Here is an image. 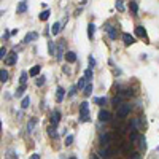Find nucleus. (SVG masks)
<instances>
[{"instance_id":"44","label":"nucleus","mask_w":159,"mask_h":159,"mask_svg":"<svg viewBox=\"0 0 159 159\" xmlns=\"http://www.w3.org/2000/svg\"><path fill=\"white\" fill-rule=\"evenodd\" d=\"M92 159H99V157H97V156H92Z\"/></svg>"},{"instance_id":"9","label":"nucleus","mask_w":159,"mask_h":159,"mask_svg":"<svg viewBox=\"0 0 159 159\" xmlns=\"http://www.w3.org/2000/svg\"><path fill=\"white\" fill-rule=\"evenodd\" d=\"M59 121H61V113L59 111H53V115H51V124H53V126H58Z\"/></svg>"},{"instance_id":"28","label":"nucleus","mask_w":159,"mask_h":159,"mask_svg":"<svg viewBox=\"0 0 159 159\" xmlns=\"http://www.w3.org/2000/svg\"><path fill=\"white\" fill-rule=\"evenodd\" d=\"M84 78H86V81H89L91 83V80H92V70H86V72H84Z\"/></svg>"},{"instance_id":"24","label":"nucleus","mask_w":159,"mask_h":159,"mask_svg":"<svg viewBox=\"0 0 159 159\" xmlns=\"http://www.w3.org/2000/svg\"><path fill=\"white\" fill-rule=\"evenodd\" d=\"M84 94H86V95L92 94V83H88L86 86H84Z\"/></svg>"},{"instance_id":"7","label":"nucleus","mask_w":159,"mask_h":159,"mask_svg":"<svg viewBox=\"0 0 159 159\" xmlns=\"http://www.w3.org/2000/svg\"><path fill=\"white\" fill-rule=\"evenodd\" d=\"M110 140H111V135L110 134H102L100 135V143L104 146H108L110 145Z\"/></svg>"},{"instance_id":"19","label":"nucleus","mask_w":159,"mask_h":159,"mask_svg":"<svg viewBox=\"0 0 159 159\" xmlns=\"http://www.w3.org/2000/svg\"><path fill=\"white\" fill-rule=\"evenodd\" d=\"M94 32H95V26H94V24H89V26H88V37H89V40H92Z\"/></svg>"},{"instance_id":"38","label":"nucleus","mask_w":159,"mask_h":159,"mask_svg":"<svg viewBox=\"0 0 159 159\" xmlns=\"http://www.w3.org/2000/svg\"><path fill=\"white\" fill-rule=\"evenodd\" d=\"M139 140V135L137 134H132V135H130V142H137Z\"/></svg>"},{"instance_id":"39","label":"nucleus","mask_w":159,"mask_h":159,"mask_svg":"<svg viewBox=\"0 0 159 159\" xmlns=\"http://www.w3.org/2000/svg\"><path fill=\"white\" fill-rule=\"evenodd\" d=\"M132 124H134L135 127H140V123H139V119H137V118H135L134 121H132Z\"/></svg>"},{"instance_id":"20","label":"nucleus","mask_w":159,"mask_h":159,"mask_svg":"<svg viewBox=\"0 0 159 159\" xmlns=\"http://www.w3.org/2000/svg\"><path fill=\"white\" fill-rule=\"evenodd\" d=\"M38 18H40V21H48V18H49V10H45V11H42Z\"/></svg>"},{"instance_id":"27","label":"nucleus","mask_w":159,"mask_h":159,"mask_svg":"<svg viewBox=\"0 0 159 159\" xmlns=\"http://www.w3.org/2000/svg\"><path fill=\"white\" fill-rule=\"evenodd\" d=\"M105 102H107L105 97H95L94 99V104H97V105H105Z\"/></svg>"},{"instance_id":"42","label":"nucleus","mask_w":159,"mask_h":159,"mask_svg":"<svg viewBox=\"0 0 159 159\" xmlns=\"http://www.w3.org/2000/svg\"><path fill=\"white\" fill-rule=\"evenodd\" d=\"M75 92H76V88H72L70 89V95H75Z\"/></svg>"},{"instance_id":"40","label":"nucleus","mask_w":159,"mask_h":159,"mask_svg":"<svg viewBox=\"0 0 159 159\" xmlns=\"http://www.w3.org/2000/svg\"><path fill=\"white\" fill-rule=\"evenodd\" d=\"M29 159H40V154H37V153H33V154H32Z\"/></svg>"},{"instance_id":"31","label":"nucleus","mask_w":159,"mask_h":159,"mask_svg":"<svg viewBox=\"0 0 159 159\" xmlns=\"http://www.w3.org/2000/svg\"><path fill=\"white\" fill-rule=\"evenodd\" d=\"M72 143H73V135H67V137H65V145L70 146Z\"/></svg>"},{"instance_id":"22","label":"nucleus","mask_w":159,"mask_h":159,"mask_svg":"<svg viewBox=\"0 0 159 159\" xmlns=\"http://www.w3.org/2000/svg\"><path fill=\"white\" fill-rule=\"evenodd\" d=\"M35 124H37V119H30V123L27 124V132H33V127H35Z\"/></svg>"},{"instance_id":"21","label":"nucleus","mask_w":159,"mask_h":159,"mask_svg":"<svg viewBox=\"0 0 159 159\" xmlns=\"http://www.w3.org/2000/svg\"><path fill=\"white\" fill-rule=\"evenodd\" d=\"M137 142H139V145H140V148H142V150H145V148H146V139L143 137V135H140Z\"/></svg>"},{"instance_id":"37","label":"nucleus","mask_w":159,"mask_h":159,"mask_svg":"<svg viewBox=\"0 0 159 159\" xmlns=\"http://www.w3.org/2000/svg\"><path fill=\"white\" fill-rule=\"evenodd\" d=\"M130 159H142L140 153H132V154H130Z\"/></svg>"},{"instance_id":"12","label":"nucleus","mask_w":159,"mask_h":159,"mask_svg":"<svg viewBox=\"0 0 159 159\" xmlns=\"http://www.w3.org/2000/svg\"><path fill=\"white\" fill-rule=\"evenodd\" d=\"M65 59H67V62L73 64V62L76 61V54L73 53V51H67V53H65Z\"/></svg>"},{"instance_id":"33","label":"nucleus","mask_w":159,"mask_h":159,"mask_svg":"<svg viewBox=\"0 0 159 159\" xmlns=\"http://www.w3.org/2000/svg\"><path fill=\"white\" fill-rule=\"evenodd\" d=\"M124 2H123V0H118V2H116V8L119 10V11H124V5H123Z\"/></svg>"},{"instance_id":"14","label":"nucleus","mask_w":159,"mask_h":159,"mask_svg":"<svg viewBox=\"0 0 159 159\" xmlns=\"http://www.w3.org/2000/svg\"><path fill=\"white\" fill-rule=\"evenodd\" d=\"M26 10H27V2H24V0H22V2H19L18 8H16V11H18V13H24Z\"/></svg>"},{"instance_id":"16","label":"nucleus","mask_w":159,"mask_h":159,"mask_svg":"<svg viewBox=\"0 0 159 159\" xmlns=\"http://www.w3.org/2000/svg\"><path fill=\"white\" fill-rule=\"evenodd\" d=\"M59 32H61V24L59 22H54L53 27H51V33H53V35H58Z\"/></svg>"},{"instance_id":"34","label":"nucleus","mask_w":159,"mask_h":159,"mask_svg":"<svg viewBox=\"0 0 159 159\" xmlns=\"http://www.w3.org/2000/svg\"><path fill=\"white\" fill-rule=\"evenodd\" d=\"M48 51H49V54H53V56H54V45H53V42H49V43H48Z\"/></svg>"},{"instance_id":"43","label":"nucleus","mask_w":159,"mask_h":159,"mask_svg":"<svg viewBox=\"0 0 159 159\" xmlns=\"http://www.w3.org/2000/svg\"><path fill=\"white\" fill-rule=\"evenodd\" d=\"M69 159H76V157H75V156H70V157H69Z\"/></svg>"},{"instance_id":"45","label":"nucleus","mask_w":159,"mask_h":159,"mask_svg":"<svg viewBox=\"0 0 159 159\" xmlns=\"http://www.w3.org/2000/svg\"><path fill=\"white\" fill-rule=\"evenodd\" d=\"M0 130H2V123H0Z\"/></svg>"},{"instance_id":"32","label":"nucleus","mask_w":159,"mask_h":159,"mask_svg":"<svg viewBox=\"0 0 159 159\" xmlns=\"http://www.w3.org/2000/svg\"><path fill=\"white\" fill-rule=\"evenodd\" d=\"M48 134L51 135V137H54V139L58 137V132H56V129H54V127H49V129H48Z\"/></svg>"},{"instance_id":"25","label":"nucleus","mask_w":159,"mask_h":159,"mask_svg":"<svg viewBox=\"0 0 159 159\" xmlns=\"http://www.w3.org/2000/svg\"><path fill=\"white\" fill-rule=\"evenodd\" d=\"M29 105H30V99L29 97H24V99H22L21 107H22V108H29Z\"/></svg>"},{"instance_id":"18","label":"nucleus","mask_w":159,"mask_h":159,"mask_svg":"<svg viewBox=\"0 0 159 159\" xmlns=\"http://www.w3.org/2000/svg\"><path fill=\"white\" fill-rule=\"evenodd\" d=\"M0 81H2V83H7L8 81V72L7 70H0Z\"/></svg>"},{"instance_id":"15","label":"nucleus","mask_w":159,"mask_h":159,"mask_svg":"<svg viewBox=\"0 0 159 159\" xmlns=\"http://www.w3.org/2000/svg\"><path fill=\"white\" fill-rule=\"evenodd\" d=\"M40 70H42V67H40V65H33L32 69H30V72H29V75L30 76H37L38 73H40Z\"/></svg>"},{"instance_id":"3","label":"nucleus","mask_w":159,"mask_h":159,"mask_svg":"<svg viewBox=\"0 0 159 159\" xmlns=\"http://www.w3.org/2000/svg\"><path fill=\"white\" fill-rule=\"evenodd\" d=\"M111 154H113V150L110 148V145L108 146H102V148L99 150V156L102 159H108V157H111Z\"/></svg>"},{"instance_id":"10","label":"nucleus","mask_w":159,"mask_h":159,"mask_svg":"<svg viewBox=\"0 0 159 159\" xmlns=\"http://www.w3.org/2000/svg\"><path fill=\"white\" fill-rule=\"evenodd\" d=\"M64 95H65V91H64V88H58V91H56V100L58 102H62L64 100Z\"/></svg>"},{"instance_id":"5","label":"nucleus","mask_w":159,"mask_h":159,"mask_svg":"<svg viewBox=\"0 0 159 159\" xmlns=\"http://www.w3.org/2000/svg\"><path fill=\"white\" fill-rule=\"evenodd\" d=\"M16 61H18V54L13 51V53H8L7 54V58H5V64H7V65H14Z\"/></svg>"},{"instance_id":"11","label":"nucleus","mask_w":159,"mask_h":159,"mask_svg":"<svg viewBox=\"0 0 159 159\" xmlns=\"http://www.w3.org/2000/svg\"><path fill=\"white\" fill-rule=\"evenodd\" d=\"M38 38V33L37 32H29L26 35V38H24V42L26 43H30V42H33V40H37Z\"/></svg>"},{"instance_id":"36","label":"nucleus","mask_w":159,"mask_h":159,"mask_svg":"<svg viewBox=\"0 0 159 159\" xmlns=\"http://www.w3.org/2000/svg\"><path fill=\"white\" fill-rule=\"evenodd\" d=\"M43 84H45V76L37 78V86H43Z\"/></svg>"},{"instance_id":"17","label":"nucleus","mask_w":159,"mask_h":159,"mask_svg":"<svg viewBox=\"0 0 159 159\" xmlns=\"http://www.w3.org/2000/svg\"><path fill=\"white\" fill-rule=\"evenodd\" d=\"M135 33H137L139 37H146V30H145L143 26H139L137 29H135Z\"/></svg>"},{"instance_id":"30","label":"nucleus","mask_w":159,"mask_h":159,"mask_svg":"<svg viewBox=\"0 0 159 159\" xmlns=\"http://www.w3.org/2000/svg\"><path fill=\"white\" fill-rule=\"evenodd\" d=\"M7 54H8V51L2 46V48H0V59H2V61H5V58H7Z\"/></svg>"},{"instance_id":"29","label":"nucleus","mask_w":159,"mask_h":159,"mask_svg":"<svg viewBox=\"0 0 159 159\" xmlns=\"http://www.w3.org/2000/svg\"><path fill=\"white\" fill-rule=\"evenodd\" d=\"M26 81H27V72H22L21 73V78H19V83L21 84H26Z\"/></svg>"},{"instance_id":"46","label":"nucleus","mask_w":159,"mask_h":159,"mask_svg":"<svg viewBox=\"0 0 159 159\" xmlns=\"http://www.w3.org/2000/svg\"><path fill=\"white\" fill-rule=\"evenodd\" d=\"M2 14H3V11H0V16H2Z\"/></svg>"},{"instance_id":"4","label":"nucleus","mask_w":159,"mask_h":159,"mask_svg":"<svg viewBox=\"0 0 159 159\" xmlns=\"http://www.w3.org/2000/svg\"><path fill=\"white\" fill-rule=\"evenodd\" d=\"M54 53H56V59H58V61H61L62 58H64V40H59V43H58V46H56V51H54Z\"/></svg>"},{"instance_id":"2","label":"nucleus","mask_w":159,"mask_h":159,"mask_svg":"<svg viewBox=\"0 0 159 159\" xmlns=\"http://www.w3.org/2000/svg\"><path fill=\"white\" fill-rule=\"evenodd\" d=\"M129 111H130V105L129 104H121V105H118V111H116V115L119 118H126L129 115Z\"/></svg>"},{"instance_id":"41","label":"nucleus","mask_w":159,"mask_h":159,"mask_svg":"<svg viewBox=\"0 0 159 159\" xmlns=\"http://www.w3.org/2000/svg\"><path fill=\"white\" fill-rule=\"evenodd\" d=\"M89 64H91V67L95 65V59H94V58H89Z\"/></svg>"},{"instance_id":"1","label":"nucleus","mask_w":159,"mask_h":159,"mask_svg":"<svg viewBox=\"0 0 159 159\" xmlns=\"http://www.w3.org/2000/svg\"><path fill=\"white\" fill-rule=\"evenodd\" d=\"M86 121H89V104L83 102L81 107H80V123H86Z\"/></svg>"},{"instance_id":"47","label":"nucleus","mask_w":159,"mask_h":159,"mask_svg":"<svg viewBox=\"0 0 159 159\" xmlns=\"http://www.w3.org/2000/svg\"><path fill=\"white\" fill-rule=\"evenodd\" d=\"M157 151H159V146H157Z\"/></svg>"},{"instance_id":"23","label":"nucleus","mask_w":159,"mask_h":159,"mask_svg":"<svg viewBox=\"0 0 159 159\" xmlns=\"http://www.w3.org/2000/svg\"><path fill=\"white\" fill-rule=\"evenodd\" d=\"M84 86H86V78H80V81L76 83V89H84Z\"/></svg>"},{"instance_id":"6","label":"nucleus","mask_w":159,"mask_h":159,"mask_svg":"<svg viewBox=\"0 0 159 159\" xmlns=\"http://www.w3.org/2000/svg\"><path fill=\"white\" fill-rule=\"evenodd\" d=\"M99 119H100V121L102 123H107V121H110V119H111V115H110V111H107V110H100L99 111Z\"/></svg>"},{"instance_id":"8","label":"nucleus","mask_w":159,"mask_h":159,"mask_svg":"<svg viewBox=\"0 0 159 159\" xmlns=\"http://www.w3.org/2000/svg\"><path fill=\"white\" fill-rule=\"evenodd\" d=\"M105 30H107V33H108V35H110V38H113V40L116 38V29H115V27H113V26L107 24V26H105Z\"/></svg>"},{"instance_id":"13","label":"nucleus","mask_w":159,"mask_h":159,"mask_svg":"<svg viewBox=\"0 0 159 159\" xmlns=\"http://www.w3.org/2000/svg\"><path fill=\"white\" fill-rule=\"evenodd\" d=\"M123 40H124V43H126L127 46L134 43V37L130 35V33H123Z\"/></svg>"},{"instance_id":"35","label":"nucleus","mask_w":159,"mask_h":159,"mask_svg":"<svg viewBox=\"0 0 159 159\" xmlns=\"http://www.w3.org/2000/svg\"><path fill=\"white\" fill-rule=\"evenodd\" d=\"M130 10H132L134 13H137V11H139V7H137V3H135V2H130Z\"/></svg>"},{"instance_id":"26","label":"nucleus","mask_w":159,"mask_h":159,"mask_svg":"<svg viewBox=\"0 0 159 159\" xmlns=\"http://www.w3.org/2000/svg\"><path fill=\"white\" fill-rule=\"evenodd\" d=\"M24 91H26V84H21V86H19V89L16 91V97H21V95L24 94Z\"/></svg>"}]
</instances>
